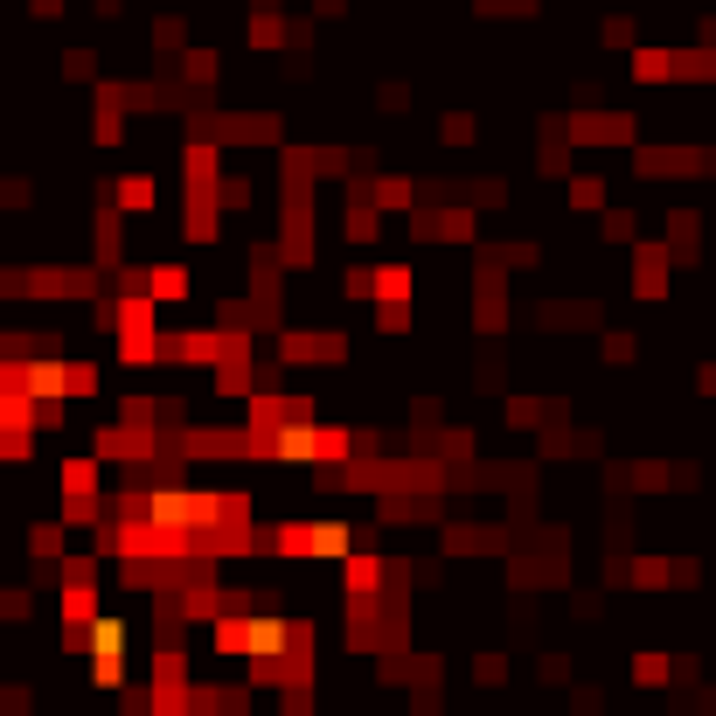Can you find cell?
Here are the masks:
<instances>
[{
    "label": "cell",
    "mask_w": 716,
    "mask_h": 716,
    "mask_svg": "<svg viewBox=\"0 0 716 716\" xmlns=\"http://www.w3.org/2000/svg\"><path fill=\"white\" fill-rule=\"evenodd\" d=\"M564 140L571 146H633L640 140V119L612 112V105H577V112H564Z\"/></svg>",
    "instance_id": "1"
},
{
    "label": "cell",
    "mask_w": 716,
    "mask_h": 716,
    "mask_svg": "<svg viewBox=\"0 0 716 716\" xmlns=\"http://www.w3.org/2000/svg\"><path fill=\"white\" fill-rule=\"evenodd\" d=\"M626 265H633V299H668V279H675V251H668L661 237H640V244L626 251Z\"/></svg>",
    "instance_id": "2"
},
{
    "label": "cell",
    "mask_w": 716,
    "mask_h": 716,
    "mask_svg": "<svg viewBox=\"0 0 716 716\" xmlns=\"http://www.w3.org/2000/svg\"><path fill=\"white\" fill-rule=\"evenodd\" d=\"M195 286H202V272H195V265H174V258H153V265H146V299H153L167 320L195 299Z\"/></svg>",
    "instance_id": "3"
},
{
    "label": "cell",
    "mask_w": 716,
    "mask_h": 716,
    "mask_svg": "<svg viewBox=\"0 0 716 716\" xmlns=\"http://www.w3.org/2000/svg\"><path fill=\"white\" fill-rule=\"evenodd\" d=\"M626 77H633L640 91H661V84H675V49H668V42H640V49L626 56Z\"/></svg>",
    "instance_id": "4"
},
{
    "label": "cell",
    "mask_w": 716,
    "mask_h": 716,
    "mask_svg": "<svg viewBox=\"0 0 716 716\" xmlns=\"http://www.w3.org/2000/svg\"><path fill=\"white\" fill-rule=\"evenodd\" d=\"M564 202L584 209V216H605V209H612V181L591 174V167H577V174H564Z\"/></svg>",
    "instance_id": "5"
},
{
    "label": "cell",
    "mask_w": 716,
    "mask_h": 716,
    "mask_svg": "<svg viewBox=\"0 0 716 716\" xmlns=\"http://www.w3.org/2000/svg\"><path fill=\"white\" fill-rule=\"evenodd\" d=\"M56 70H63V84H91V91L105 84V77H98V49H63Z\"/></svg>",
    "instance_id": "6"
},
{
    "label": "cell",
    "mask_w": 716,
    "mask_h": 716,
    "mask_svg": "<svg viewBox=\"0 0 716 716\" xmlns=\"http://www.w3.org/2000/svg\"><path fill=\"white\" fill-rule=\"evenodd\" d=\"M633 682L640 689H668L675 682V654H633Z\"/></svg>",
    "instance_id": "7"
},
{
    "label": "cell",
    "mask_w": 716,
    "mask_h": 716,
    "mask_svg": "<svg viewBox=\"0 0 716 716\" xmlns=\"http://www.w3.org/2000/svg\"><path fill=\"white\" fill-rule=\"evenodd\" d=\"M508 654H473V689H508Z\"/></svg>",
    "instance_id": "8"
},
{
    "label": "cell",
    "mask_w": 716,
    "mask_h": 716,
    "mask_svg": "<svg viewBox=\"0 0 716 716\" xmlns=\"http://www.w3.org/2000/svg\"><path fill=\"white\" fill-rule=\"evenodd\" d=\"M438 140H445V146H473V140H480L473 112H445V119H438Z\"/></svg>",
    "instance_id": "9"
},
{
    "label": "cell",
    "mask_w": 716,
    "mask_h": 716,
    "mask_svg": "<svg viewBox=\"0 0 716 716\" xmlns=\"http://www.w3.org/2000/svg\"><path fill=\"white\" fill-rule=\"evenodd\" d=\"M28 202H35V181L28 174H0V216L7 209H28Z\"/></svg>",
    "instance_id": "10"
},
{
    "label": "cell",
    "mask_w": 716,
    "mask_h": 716,
    "mask_svg": "<svg viewBox=\"0 0 716 716\" xmlns=\"http://www.w3.org/2000/svg\"><path fill=\"white\" fill-rule=\"evenodd\" d=\"M598 42H605V49H633V21H626V14H605V21H598Z\"/></svg>",
    "instance_id": "11"
},
{
    "label": "cell",
    "mask_w": 716,
    "mask_h": 716,
    "mask_svg": "<svg viewBox=\"0 0 716 716\" xmlns=\"http://www.w3.org/2000/svg\"><path fill=\"white\" fill-rule=\"evenodd\" d=\"M480 14H494V21H529L536 14V0H473Z\"/></svg>",
    "instance_id": "12"
},
{
    "label": "cell",
    "mask_w": 716,
    "mask_h": 716,
    "mask_svg": "<svg viewBox=\"0 0 716 716\" xmlns=\"http://www.w3.org/2000/svg\"><path fill=\"white\" fill-rule=\"evenodd\" d=\"M598 348H605V362H633V355H640V341H633L626 327H612V334H605Z\"/></svg>",
    "instance_id": "13"
},
{
    "label": "cell",
    "mask_w": 716,
    "mask_h": 716,
    "mask_svg": "<svg viewBox=\"0 0 716 716\" xmlns=\"http://www.w3.org/2000/svg\"><path fill=\"white\" fill-rule=\"evenodd\" d=\"M376 105H383V112H411V84H383Z\"/></svg>",
    "instance_id": "14"
},
{
    "label": "cell",
    "mask_w": 716,
    "mask_h": 716,
    "mask_svg": "<svg viewBox=\"0 0 716 716\" xmlns=\"http://www.w3.org/2000/svg\"><path fill=\"white\" fill-rule=\"evenodd\" d=\"M313 21H348V0H313Z\"/></svg>",
    "instance_id": "15"
},
{
    "label": "cell",
    "mask_w": 716,
    "mask_h": 716,
    "mask_svg": "<svg viewBox=\"0 0 716 716\" xmlns=\"http://www.w3.org/2000/svg\"><path fill=\"white\" fill-rule=\"evenodd\" d=\"M696 390H703V397H716V362H703V369H696Z\"/></svg>",
    "instance_id": "16"
},
{
    "label": "cell",
    "mask_w": 716,
    "mask_h": 716,
    "mask_svg": "<svg viewBox=\"0 0 716 716\" xmlns=\"http://www.w3.org/2000/svg\"><path fill=\"white\" fill-rule=\"evenodd\" d=\"M0 716H35V710H0Z\"/></svg>",
    "instance_id": "17"
},
{
    "label": "cell",
    "mask_w": 716,
    "mask_h": 716,
    "mask_svg": "<svg viewBox=\"0 0 716 716\" xmlns=\"http://www.w3.org/2000/svg\"><path fill=\"white\" fill-rule=\"evenodd\" d=\"M0 237H7V216H0Z\"/></svg>",
    "instance_id": "18"
}]
</instances>
